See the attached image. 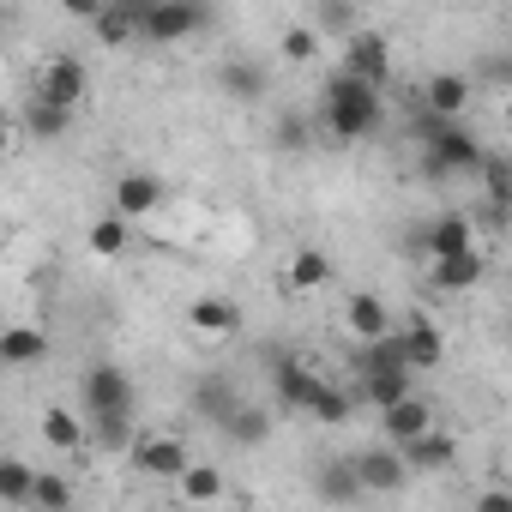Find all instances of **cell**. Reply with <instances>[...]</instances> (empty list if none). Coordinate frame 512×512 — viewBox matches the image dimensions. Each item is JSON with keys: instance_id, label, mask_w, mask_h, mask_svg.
Segmentation results:
<instances>
[{"instance_id": "obj_14", "label": "cell", "mask_w": 512, "mask_h": 512, "mask_svg": "<svg viewBox=\"0 0 512 512\" xmlns=\"http://www.w3.org/2000/svg\"><path fill=\"white\" fill-rule=\"evenodd\" d=\"M187 404H193V416H199V422H211V428H217V422L241 404V392H235V380H229V374H199V380L187 386Z\"/></svg>"}, {"instance_id": "obj_22", "label": "cell", "mask_w": 512, "mask_h": 512, "mask_svg": "<svg viewBox=\"0 0 512 512\" xmlns=\"http://www.w3.org/2000/svg\"><path fill=\"white\" fill-rule=\"evenodd\" d=\"M326 284H332V260H326L320 247H296L290 266H284V290L308 296V290H326Z\"/></svg>"}, {"instance_id": "obj_6", "label": "cell", "mask_w": 512, "mask_h": 512, "mask_svg": "<svg viewBox=\"0 0 512 512\" xmlns=\"http://www.w3.org/2000/svg\"><path fill=\"white\" fill-rule=\"evenodd\" d=\"M85 91H91V73H85V61H79V55H49V61L37 67V97L79 109V103H85Z\"/></svg>"}, {"instance_id": "obj_17", "label": "cell", "mask_w": 512, "mask_h": 512, "mask_svg": "<svg viewBox=\"0 0 512 512\" xmlns=\"http://www.w3.org/2000/svg\"><path fill=\"white\" fill-rule=\"evenodd\" d=\"M422 428H434V404H428V398H416V392H410V398H398L392 410H380V434H386L392 446L416 440Z\"/></svg>"}, {"instance_id": "obj_30", "label": "cell", "mask_w": 512, "mask_h": 512, "mask_svg": "<svg viewBox=\"0 0 512 512\" xmlns=\"http://www.w3.org/2000/svg\"><path fill=\"white\" fill-rule=\"evenodd\" d=\"M31 500H37V470H31V464H19V458H0V506L25 512Z\"/></svg>"}, {"instance_id": "obj_40", "label": "cell", "mask_w": 512, "mask_h": 512, "mask_svg": "<svg viewBox=\"0 0 512 512\" xmlns=\"http://www.w3.org/2000/svg\"><path fill=\"white\" fill-rule=\"evenodd\" d=\"M476 506H482V512H512V488H482Z\"/></svg>"}, {"instance_id": "obj_26", "label": "cell", "mask_w": 512, "mask_h": 512, "mask_svg": "<svg viewBox=\"0 0 512 512\" xmlns=\"http://www.w3.org/2000/svg\"><path fill=\"white\" fill-rule=\"evenodd\" d=\"M217 85H223V97H235V103H260L272 79H266L260 61H229V67L217 73Z\"/></svg>"}, {"instance_id": "obj_27", "label": "cell", "mask_w": 512, "mask_h": 512, "mask_svg": "<svg viewBox=\"0 0 512 512\" xmlns=\"http://www.w3.org/2000/svg\"><path fill=\"white\" fill-rule=\"evenodd\" d=\"M410 374H416V368H374V374H362L356 392H362L374 410H392L398 398H410Z\"/></svg>"}, {"instance_id": "obj_1", "label": "cell", "mask_w": 512, "mask_h": 512, "mask_svg": "<svg viewBox=\"0 0 512 512\" xmlns=\"http://www.w3.org/2000/svg\"><path fill=\"white\" fill-rule=\"evenodd\" d=\"M320 115H326V133L332 139H344V145L350 139H368L380 127V85H368V79H356V73L338 67V79H326Z\"/></svg>"}, {"instance_id": "obj_8", "label": "cell", "mask_w": 512, "mask_h": 512, "mask_svg": "<svg viewBox=\"0 0 512 512\" xmlns=\"http://www.w3.org/2000/svg\"><path fill=\"white\" fill-rule=\"evenodd\" d=\"M356 470H362V482H368V494H398L404 482H410V458L386 440V446H368V452H356Z\"/></svg>"}, {"instance_id": "obj_37", "label": "cell", "mask_w": 512, "mask_h": 512, "mask_svg": "<svg viewBox=\"0 0 512 512\" xmlns=\"http://www.w3.org/2000/svg\"><path fill=\"white\" fill-rule=\"evenodd\" d=\"M470 79H476V85H488V91H506V85H512V55H476Z\"/></svg>"}, {"instance_id": "obj_41", "label": "cell", "mask_w": 512, "mask_h": 512, "mask_svg": "<svg viewBox=\"0 0 512 512\" xmlns=\"http://www.w3.org/2000/svg\"><path fill=\"white\" fill-rule=\"evenodd\" d=\"M326 25H350V7H344V0H326Z\"/></svg>"}, {"instance_id": "obj_5", "label": "cell", "mask_w": 512, "mask_h": 512, "mask_svg": "<svg viewBox=\"0 0 512 512\" xmlns=\"http://www.w3.org/2000/svg\"><path fill=\"white\" fill-rule=\"evenodd\" d=\"M127 458H133V470H139V476H151V482H181V470L193 464L181 434H139Z\"/></svg>"}, {"instance_id": "obj_7", "label": "cell", "mask_w": 512, "mask_h": 512, "mask_svg": "<svg viewBox=\"0 0 512 512\" xmlns=\"http://www.w3.org/2000/svg\"><path fill=\"white\" fill-rule=\"evenodd\" d=\"M344 73H356V79H368V85H386V79H392V43H386V31H350V43H344Z\"/></svg>"}, {"instance_id": "obj_34", "label": "cell", "mask_w": 512, "mask_h": 512, "mask_svg": "<svg viewBox=\"0 0 512 512\" xmlns=\"http://www.w3.org/2000/svg\"><path fill=\"white\" fill-rule=\"evenodd\" d=\"M278 55H284L290 67H308V61L320 55V31H308V25H290V31H284V43H278Z\"/></svg>"}, {"instance_id": "obj_19", "label": "cell", "mask_w": 512, "mask_h": 512, "mask_svg": "<svg viewBox=\"0 0 512 512\" xmlns=\"http://www.w3.org/2000/svg\"><path fill=\"white\" fill-rule=\"evenodd\" d=\"M187 326H193L199 338H229V332L241 326V308H235L229 296H193V302H187Z\"/></svg>"}, {"instance_id": "obj_20", "label": "cell", "mask_w": 512, "mask_h": 512, "mask_svg": "<svg viewBox=\"0 0 512 512\" xmlns=\"http://www.w3.org/2000/svg\"><path fill=\"white\" fill-rule=\"evenodd\" d=\"M314 494L320 500H362L368 494V482H362V470H356V458H326L320 470H314Z\"/></svg>"}, {"instance_id": "obj_11", "label": "cell", "mask_w": 512, "mask_h": 512, "mask_svg": "<svg viewBox=\"0 0 512 512\" xmlns=\"http://www.w3.org/2000/svg\"><path fill=\"white\" fill-rule=\"evenodd\" d=\"M398 332H404V356H410V368H416V374H428V368H440V362H446V338H440V326H434L428 314H404V320H398Z\"/></svg>"}, {"instance_id": "obj_32", "label": "cell", "mask_w": 512, "mask_h": 512, "mask_svg": "<svg viewBox=\"0 0 512 512\" xmlns=\"http://www.w3.org/2000/svg\"><path fill=\"white\" fill-rule=\"evenodd\" d=\"M25 127H31L37 139H61V133L73 127V109H67V103H49V97H37V103L25 109Z\"/></svg>"}, {"instance_id": "obj_15", "label": "cell", "mask_w": 512, "mask_h": 512, "mask_svg": "<svg viewBox=\"0 0 512 512\" xmlns=\"http://www.w3.org/2000/svg\"><path fill=\"white\" fill-rule=\"evenodd\" d=\"M482 272H488V260H482V247H464V253H446V260H428V278H434V290H476L482 284Z\"/></svg>"}, {"instance_id": "obj_29", "label": "cell", "mask_w": 512, "mask_h": 512, "mask_svg": "<svg viewBox=\"0 0 512 512\" xmlns=\"http://www.w3.org/2000/svg\"><path fill=\"white\" fill-rule=\"evenodd\" d=\"M127 229H133V217L109 205V211L91 223V253H97V260H121V253H127Z\"/></svg>"}, {"instance_id": "obj_16", "label": "cell", "mask_w": 512, "mask_h": 512, "mask_svg": "<svg viewBox=\"0 0 512 512\" xmlns=\"http://www.w3.org/2000/svg\"><path fill=\"white\" fill-rule=\"evenodd\" d=\"M217 434H223L229 446H266V440H272V410L241 398V404H235V410L217 422Z\"/></svg>"}, {"instance_id": "obj_18", "label": "cell", "mask_w": 512, "mask_h": 512, "mask_svg": "<svg viewBox=\"0 0 512 512\" xmlns=\"http://www.w3.org/2000/svg\"><path fill=\"white\" fill-rule=\"evenodd\" d=\"M464 247H476V229H470L464 211H446V217H434L422 229V253H428V260H446V253H464Z\"/></svg>"}, {"instance_id": "obj_31", "label": "cell", "mask_w": 512, "mask_h": 512, "mask_svg": "<svg viewBox=\"0 0 512 512\" xmlns=\"http://www.w3.org/2000/svg\"><path fill=\"white\" fill-rule=\"evenodd\" d=\"M133 440H139L133 410H121V416H91V446H97V452H133Z\"/></svg>"}, {"instance_id": "obj_2", "label": "cell", "mask_w": 512, "mask_h": 512, "mask_svg": "<svg viewBox=\"0 0 512 512\" xmlns=\"http://www.w3.org/2000/svg\"><path fill=\"white\" fill-rule=\"evenodd\" d=\"M416 133H422V175L428 181H452V175H476L482 169V145L470 139V127L458 121H440V115H416Z\"/></svg>"}, {"instance_id": "obj_28", "label": "cell", "mask_w": 512, "mask_h": 512, "mask_svg": "<svg viewBox=\"0 0 512 512\" xmlns=\"http://www.w3.org/2000/svg\"><path fill=\"white\" fill-rule=\"evenodd\" d=\"M43 440H49L55 452H79V446L91 440V416H85V410H49V416H43Z\"/></svg>"}, {"instance_id": "obj_35", "label": "cell", "mask_w": 512, "mask_h": 512, "mask_svg": "<svg viewBox=\"0 0 512 512\" xmlns=\"http://www.w3.org/2000/svg\"><path fill=\"white\" fill-rule=\"evenodd\" d=\"M223 494V476L211 464H187L181 470V500H217Z\"/></svg>"}, {"instance_id": "obj_38", "label": "cell", "mask_w": 512, "mask_h": 512, "mask_svg": "<svg viewBox=\"0 0 512 512\" xmlns=\"http://www.w3.org/2000/svg\"><path fill=\"white\" fill-rule=\"evenodd\" d=\"M302 145H308V121H296V115L278 121V151H302Z\"/></svg>"}, {"instance_id": "obj_23", "label": "cell", "mask_w": 512, "mask_h": 512, "mask_svg": "<svg viewBox=\"0 0 512 512\" xmlns=\"http://www.w3.org/2000/svg\"><path fill=\"white\" fill-rule=\"evenodd\" d=\"M49 362V338L37 326H7L0 332V368H37Z\"/></svg>"}, {"instance_id": "obj_36", "label": "cell", "mask_w": 512, "mask_h": 512, "mask_svg": "<svg viewBox=\"0 0 512 512\" xmlns=\"http://www.w3.org/2000/svg\"><path fill=\"white\" fill-rule=\"evenodd\" d=\"M37 512H67L73 506V482L67 476H55V470H43L37 476V500H31Z\"/></svg>"}, {"instance_id": "obj_10", "label": "cell", "mask_w": 512, "mask_h": 512, "mask_svg": "<svg viewBox=\"0 0 512 512\" xmlns=\"http://www.w3.org/2000/svg\"><path fill=\"white\" fill-rule=\"evenodd\" d=\"M320 386H326V380H320L308 362H296V356H284V362L272 368V398H278L284 410H314Z\"/></svg>"}, {"instance_id": "obj_4", "label": "cell", "mask_w": 512, "mask_h": 512, "mask_svg": "<svg viewBox=\"0 0 512 512\" xmlns=\"http://www.w3.org/2000/svg\"><path fill=\"white\" fill-rule=\"evenodd\" d=\"M79 404H85V416H121V410H133V380L115 362H91L79 380Z\"/></svg>"}, {"instance_id": "obj_13", "label": "cell", "mask_w": 512, "mask_h": 512, "mask_svg": "<svg viewBox=\"0 0 512 512\" xmlns=\"http://www.w3.org/2000/svg\"><path fill=\"white\" fill-rule=\"evenodd\" d=\"M157 205H163V181L157 175H145V169H121L115 175V211H127L133 223H145Z\"/></svg>"}, {"instance_id": "obj_25", "label": "cell", "mask_w": 512, "mask_h": 512, "mask_svg": "<svg viewBox=\"0 0 512 512\" xmlns=\"http://www.w3.org/2000/svg\"><path fill=\"white\" fill-rule=\"evenodd\" d=\"M482 187H488V217L494 223H506V205H512V157H500V151H482Z\"/></svg>"}, {"instance_id": "obj_42", "label": "cell", "mask_w": 512, "mask_h": 512, "mask_svg": "<svg viewBox=\"0 0 512 512\" xmlns=\"http://www.w3.org/2000/svg\"><path fill=\"white\" fill-rule=\"evenodd\" d=\"M506 229H512V205H506Z\"/></svg>"}, {"instance_id": "obj_33", "label": "cell", "mask_w": 512, "mask_h": 512, "mask_svg": "<svg viewBox=\"0 0 512 512\" xmlns=\"http://www.w3.org/2000/svg\"><path fill=\"white\" fill-rule=\"evenodd\" d=\"M356 398L362 392H338V386H320V398H314V422H326V428H338V422H350V410H356Z\"/></svg>"}, {"instance_id": "obj_12", "label": "cell", "mask_w": 512, "mask_h": 512, "mask_svg": "<svg viewBox=\"0 0 512 512\" xmlns=\"http://www.w3.org/2000/svg\"><path fill=\"white\" fill-rule=\"evenodd\" d=\"M139 19H145V0H103V13L91 19V31H97L103 49H127L139 37Z\"/></svg>"}, {"instance_id": "obj_9", "label": "cell", "mask_w": 512, "mask_h": 512, "mask_svg": "<svg viewBox=\"0 0 512 512\" xmlns=\"http://www.w3.org/2000/svg\"><path fill=\"white\" fill-rule=\"evenodd\" d=\"M470 97H476V79H470V73H434V79L422 85V109L440 115V121H464Z\"/></svg>"}, {"instance_id": "obj_21", "label": "cell", "mask_w": 512, "mask_h": 512, "mask_svg": "<svg viewBox=\"0 0 512 512\" xmlns=\"http://www.w3.org/2000/svg\"><path fill=\"white\" fill-rule=\"evenodd\" d=\"M398 452L410 458V470H446V464L458 458V440H452V434H446V428L434 422V428H422L416 440H404Z\"/></svg>"}, {"instance_id": "obj_3", "label": "cell", "mask_w": 512, "mask_h": 512, "mask_svg": "<svg viewBox=\"0 0 512 512\" xmlns=\"http://www.w3.org/2000/svg\"><path fill=\"white\" fill-rule=\"evenodd\" d=\"M205 25H211V0H145L139 37L157 43V49H169V43H187Z\"/></svg>"}, {"instance_id": "obj_24", "label": "cell", "mask_w": 512, "mask_h": 512, "mask_svg": "<svg viewBox=\"0 0 512 512\" xmlns=\"http://www.w3.org/2000/svg\"><path fill=\"white\" fill-rule=\"evenodd\" d=\"M344 320H350V332H356V338H386V332L398 326L374 290H356V296H350V308H344Z\"/></svg>"}, {"instance_id": "obj_39", "label": "cell", "mask_w": 512, "mask_h": 512, "mask_svg": "<svg viewBox=\"0 0 512 512\" xmlns=\"http://www.w3.org/2000/svg\"><path fill=\"white\" fill-rule=\"evenodd\" d=\"M61 13H67V19H79V25H91V19L103 13V0H61Z\"/></svg>"}]
</instances>
